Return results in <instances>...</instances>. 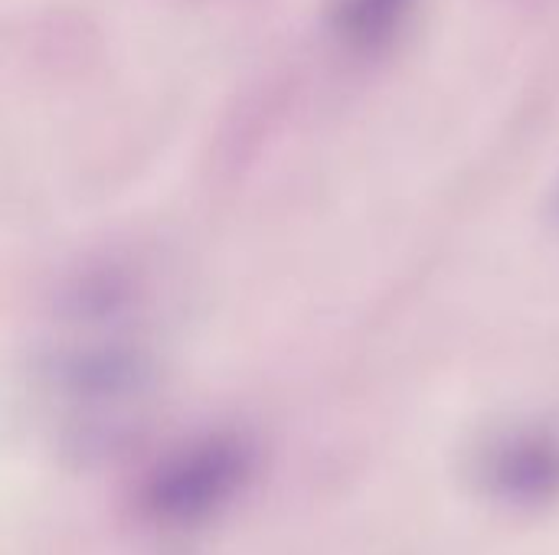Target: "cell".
I'll return each mask as SVG.
<instances>
[{"instance_id": "6da1fadb", "label": "cell", "mask_w": 559, "mask_h": 555, "mask_svg": "<svg viewBox=\"0 0 559 555\" xmlns=\"http://www.w3.org/2000/svg\"><path fill=\"white\" fill-rule=\"evenodd\" d=\"M242 468V451H233V445H206L154 478L147 500L157 517L193 520L236 487Z\"/></svg>"}, {"instance_id": "7a4b0ae2", "label": "cell", "mask_w": 559, "mask_h": 555, "mask_svg": "<svg viewBox=\"0 0 559 555\" xmlns=\"http://www.w3.org/2000/svg\"><path fill=\"white\" fill-rule=\"evenodd\" d=\"M413 0H344L337 29L347 43L373 46L383 36L393 33V26L403 20Z\"/></svg>"}, {"instance_id": "3957f363", "label": "cell", "mask_w": 559, "mask_h": 555, "mask_svg": "<svg viewBox=\"0 0 559 555\" xmlns=\"http://www.w3.org/2000/svg\"><path fill=\"white\" fill-rule=\"evenodd\" d=\"M495 474L514 491V494H537V491H550L554 481H559V455L557 448L547 451V445H514V451L504 458L501 468H495Z\"/></svg>"}]
</instances>
